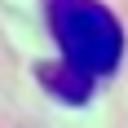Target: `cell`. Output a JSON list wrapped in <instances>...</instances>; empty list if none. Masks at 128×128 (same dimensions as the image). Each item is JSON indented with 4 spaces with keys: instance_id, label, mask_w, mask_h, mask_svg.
Masks as SVG:
<instances>
[{
    "instance_id": "cell-1",
    "label": "cell",
    "mask_w": 128,
    "mask_h": 128,
    "mask_svg": "<svg viewBox=\"0 0 128 128\" xmlns=\"http://www.w3.org/2000/svg\"><path fill=\"white\" fill-rule=\"evenodd\" d=\"M49 31L62 49V71L88 80H106L124 58V26L102 0H49Z\"/></svg>"
}]
</instances>
